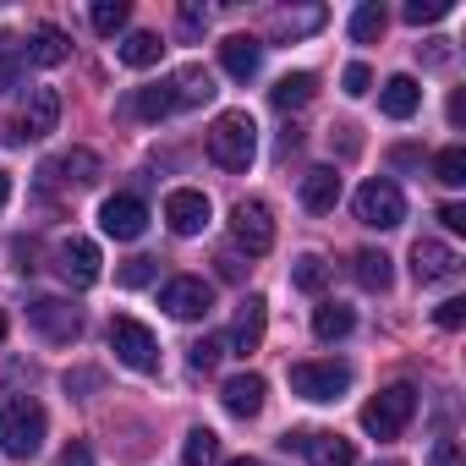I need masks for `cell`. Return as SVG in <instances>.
<instances>
[{"instance_id":"3","label":"cell","mask_w":466,"mask_h":466,"mask_svg":"<svg viewBox=\"0 0 466 466\" xmlns=\"http://www.w3.org/2000/svg\"><path fill=\"white\" fill-rule=\"evenodd\" d=\"M411 417H417V390H411V384H390V390H379V395L362 406V428H368L373 439H400Z\"/></svg>"},{"instance_id":"17","label":"cell","mask_w":466,"mask_h":466,"mask_svg":"<svg viewBox=\"0 0 466 466\" xmlns=\"http://www.w3.org/2000/svg\"><path fill=\"white\" fill-rule=\"evenodd\" d=\"M219 66L237 77V83H248V77H258V66H264V45H258L253 34H230V39L219 45Z\"/></svg>"},{"instance_id":"40","label":"cell","mask_w":466,"mask_h":466,"mask_svg":"<svg viewBox=\"0 0 466 466\" xmlns=\"http://www.w3.org/2000/svg\"><path fill=\"white\" fill-rule=\"evenodd\" d=\"M340 83H346V94H351V99H362V94H368V88H373V72H368V66H362V61H351V66H346V72H340Z\"/></svg>"},{"instance_id":"8","label":"cell","mask_w":466,"mask_h":466,"mask_svg":"<svg viewBox=\"0 0 466 466\" xmlns=\"http://www.w3.org/2000/svg\"><path fill=\"white\" fill-rule=\"evenodd\" d=\"M159 308L170 313V319H208V308H214V286L208 280H198V275H176V280H165V291H159Z\"/></svg>"},{"instance_id":"23","label":"cell","mask_w":466,"mask_h":466,"mask_svg":"<svg viewBox=\"0 0 466 466\" xmlns=\"http://www.w3.org/2000/svg\"><path fill=\"white\" fill-rule=\"evenodd\" d=\"M351 275H357V286H362V291H390V286H395L390 253H379V248H362V253L351 258Z\"/></svg>"},{"instance_id":"25","label":"cell","mask_w":466,"mask_h":466,"mask_svg":"<svg viewBox=\"0 0 466 466\" xmlns=\"http://www.w3.org/2000/svg\"><path fill=\"white\" fill-rule=\"evenodd\" d=\"M319 94V77L313 72H286L275 88H269V99H275V110H302L308 99Z\"/></svg>"},{"instance_id":"35","label":"cell","mask_w":466,"mask_h":466,"mask_svg":"<svg viewBox=\"0 0 466 466\" xmlns=\"http://www.w3.org/2000/svg\"><path fill=\"white\" fill-rule=\"evenodd\" d=\"M275 28H280L286 39L313 34V28H324V6H308V12H280V17H275Z\"/></svg>"},{"instance_id":"42","label":"cell","mask_w":466,"mask_h":466,"mask_svg":"<svg viewBox=\"0 0 466 466\" xmlns=\"http://www.w3.org/2000/svg\"><path fill=\"white\" fill-rule=\"evenodd\" d=\"M428 466H466V461H461V444H455V439H439V444L428 450Z\"/></svg>"},{"instance_id":"15","label":"cell","mask_w":466,"mask_h":466,"mask_svg":"<svg viewBox=\"0 0 466 466\" xmlns=\"http://www.w3.org/2000/svg\"><path fill=\"white\" fill-rule=\"evenodd\" d=\"M264 329H269V302H264V297H248V302L237 308V324H230L225 351H237V357L258 351V346H264Z\"/></svg>"},{"instance_id":"10","label":"cell","mask_w":466,"mask_h":466,"mask_svg":"<svg viewBox=\"0 0 466 466\" xmlns=\"http://www.w3.org/2000/svg\"><path fill=\"white\" fill-rule=\"evenodd\" d=\"M28 324H34L45 340H56V346H66V340L83 335V313H77L72 302H61V297H39V302L28 308Z\"/></svg>"},{"instance_id":"20","label":"cell","mask_w":466,"mask_h":466,"mask_svg":"<svg viewBox=\"0 0 466 466\" xmlns=\"http://www.w3.org/2000/svg\"><path fill=\"white\" fill-rule=\"evenodd\" d=\"M417 105H422V88H417V77H390L384 88H379V110L390 116V121H411L417 116Z\"/></svg>"},{"instance_id":"1","label":"cell","mask_w":466,"mask_h":466,"mask_svg":"<svg viewBox=\"0 0 466 466\" xmlns=\"http://www.w3.org/2000/svg\"><path fill=\"white\" fill-rule=\"evenodd\" d=\"M208 159H214L219 170H248V165L258 159V127H253L248 110H225V116L214 121V132H208Z\"/></svg>"},{"instance_id":"21","label":"cell","mask_w":466,"mask_h":466,"mask_svg":"<svg viewBox=\"0 0 466 466\" xmlns=\"http://www.w3.org/2000/svg\"><path fill=\"white\" fill-rule=\"evenodd\" d=\"M335 203H340V176H335V165H313V170L302 176V208L329 214Z\"/></svg>"},{"instance_id":"33","label":"cell","mask_w":466,"mask_h":466,"mask_svg":"<svg viewBox=\"0 0 466 466\" xmlns=\"http://www.w3.org/2000/svg\"><path fill=\"white\" fill-rule=\"evenodd\" d=\"M23 66H28L23 45H17L12 34H0V94H12V88L23 83Z\"/></svg>"},{"instance_id":"11","label":"cell","mask_w":466,"mask_h":466,"mask_svg":"<svg viewBox=\"0 0 466 466\" xmlns=\"http://www.w3.org/2000/svg\"><path fill=\"white\" fill-rule=\"evenodd\" d=\"M99 248L88 242V237H66L61 248H56V269H61V280L66 286H77V291H88L94 280H99Z\"/></svg>"},{"instance_id":"47","label":"cell","mask_w":466,"mask_h":466,"mask_svg":"<svg viewBox=\"0 0 466 466\" xmlns=\"http://www.w3.org/2000/svg\"><path fill=\"white\" fill-rule=\"evenodd\" d=\"M99 384V373H66V390H94Z\"/></svg>"},{"instance_id":"7","label":"cell","mask_w":466,"mask_h":466,"mask_svg":"<svg viewBox=\"0 0 466 466\" xmlns=\"http://www.w3.org/2000/svg\"><path fill=\"white\" fill-rule=\"evenodd\" d=\"M110 351L132 368V373H154L159 368V340L148 324L137 319H110Z\"/></svg>"},{"instance_id":"32","label":"cell","mask_w":466,"mask_h":466,"mask_svg":"<svg viewBox=\"0 0 466 466\" xmlns=\"http://www.w3.org/2000/svg\"><path fill=\"white\" fill-rule=\"evenodd\" d=\"M181 461H187V466H214V461H219V433H214V428H192V433L181 439Z\"/></svg>"},{"instance_id":"19","label":"cell","mask_w":466,"mask_h":466,"mask_svg":"<svg viewBox=\"0 0 466 466\" xmlns=\"http://www.w3.org/2000/svg\"><path fill=\"white\" fill-rule=\"evenodd\" d=\"M23 56H28L34 66H61V61L72 56V39H66L56 23H39V28L28 34V45H23Z\"/></svg>"},{"instance_id":"31","label":"cell","mask_w":466,"mask_h":466,"mask_svg":"<svg viewBox=\"0 0 466 466\" xmlns=\"http://www.w3.org/2000/svg\"><path fill=\"white\" fill-rule=\"evenodd\" d=\"M291 286H297V291H308V297H319V291L329 286V264H324L319 253H302V258L291 264Z\"/></svg>"},{"instance_id":"43","label":"cell","mask_w":466,"mask_h":466,"mask_svg":"<svg viewBox=\"0 0 466 466\" xmlns=\"http://www.w3.org/2000/svg\"><path fill=\"white\" fill-rule=\"evenodd\" d=\"M56 466H94V450H88L83 439H72V444L61 450V461H56Z\"/></svg>"},{"instance_id":"2","label":"cell","mask_w":466,"mask_h":466,"mask_svg":"<svg viewBox=\"0 0 466 466\" xmlns=\"http://www.w3.org/2000/svg\"><path fill=\"white\" fill-rule=\"evenodd\" d=\"M45 428H50V417H45L39 400H6V406H0V450H6L12 461L39 455Z\"/></svg>"},{"instance_id":"44","label":"cell","mask_w":466,"mask_h":466,"mask_svg":"<svg viewBox=\"0 0 466 466\" xmlns=\"http://www.w3.org/2000/svg\"><path fill=\"white\" fill-rule=\"evenodd\" d=\"M439 219H444V230H455V237L466 230V208H461V203H444V208H439Z\"/></svg>"},{"instance_id":"37","label":"cell","mask_w":466,"mask_h":466,"mask_svg":"<svg viewBox=\"0 0 466 466\" xmlns=\"http://www.w3.org/2000/svg\"><path fill=\"white\" fill-rule=\"evenodd\" d=\"M219 357H225V340H219V335H203V340H192V346H187V362H192L198 373H214V368H219Z\"/></svg>"},{"instance_id":"5","label":"cell","mask_w":466,"mask_h":466,"mask_svg":"<svg viewBox=\"0 0 466 466\" xmlns=\"http://www.w3.org/2000/svg\"><path fill=\"white\" fill-rule=\"evenodd\" d=\"M291 390L313 406H329L351 390V362H291Z\"/></svg>"},{"instance_id":"50","label":"cell","mask_w":466,"mask_h":466,"mask_svg":"<svg viewBox=\"0 0 466 466\" xmlns=\"http://www.w3.org/2000/svg\"><path fill=\"white\" fill-rule=\"evenodd\" d=\"M0 340H6V313H0Z\"/></svg>"},{"instance_id":"27","label":"cell","mask_w":466,"mask_h":466,"mask_svg":"<svg viewBox=\"0 0 466 466\" xmlns=\"http://www.w3.org/2000/svg\"><path fill=\"white\" fill-rule=\"evenodd\" d=\"M170 110H176L170 83H148V88H137V94H132V116H137V121H165Z\"/></svg>"},{"instance_id":"36","label":"cell","mask_w":466,"mask_h":466,"mask_svg":"<svg viewBox=\"0 0 466 466\" xmlns=\"http://www.w3.org/2000/svg\"><path fill=\"white\" fill-rule=\"evenodd\" d=\"M154 275H159V258H143V253H137V258H127V264L116 269V286H127V291H137V286H148Z\"/></svg>"},{"instance_id":"29","label":"cell","mask_w":466,"mask_h":466,"mask_svg":"<svg viewBox=\"0 0 466 466\" xmlns=\"http://www.w3.org/2000/svg\"><path fill=\"white\" fill-rule=\"evenodd\" d=\"M127 17H132L127 0H94V6H88V23H94L99 39H116V34L127 28Z\"/></svg>"},{"instance_id":"9","label":"cell","mask_w":466,"mask_h":466,"mask_svg":"<svg viewBox=\"0 0 466 466\" xmlns=\"http://www.w3.org/2000/svg\"><path fill=\"white\" fill-rule=\"evenodd\" d=\"M99 225H105V237H116V242H137L148 230V203L132 198V192H116V198L99 203Z\"/></svg>"},{"instance_id":"26","label":"cell","mask_w":466,"mask_h":466,"mask_svg":"<svg viewBox=\"0 0 466 466\" xmlns=\"http://www.w3.org/2000/svg\"><path fill=\"white\" fill-rule=\"evenodd\" d=\"M351 329H357V313L346 302H319L313 308V335L319 340H346Z\"/></svg>"},{"instance_id":"6","label":"cell","mask_w":466,"mask_h":466,"mask_svg":"<svg viewBox=\"0 0 466 466\" xmlns=\"http://www.w3.org/2000/svg\"><path fill=\"white\" fill-rule=\"evenodd\" d=\"M230 237H237V248L248 258H264L275 248V214L264 198H242L237 208H230Z\"/></svg>"},{"instance_id":"49","label":"cell","mask_w":466,"mask_h":466,"mask_svg":"<svg viewBox=\"0 0 466 466\" xmlns=\"http://www.w3.org/2000/svg\"><path fill=\"white\" fill-rule=\"evenodd\" d=\"M225 466H258V461L253 455H237V461H225Z\"/></svg>"},{"instance_id":"16","label":"cell","mask_w":466,"mask_h":466,"mask_svg":"<svg viewBox=\"0 0 466 466\" xmlns=\"http://www.w3.org/2000/svg\"><path fill=\"white\" fill-rule=\"evenodd\" d=\"M264 395H269V384H264V373H237V379H225V390H219V400H225V411L230 417H258L264 411Z\"/></svg>"},{"instance_id":"4","label":"cell","mask_w":466,"mask_h":466,"mask_svg":"<svg viewBox=\"0 0 466 466\" xmlns=\"http://www.w3.org/2000/svg\"><path fill=\"white\" fill-rule=\"evenodd\" d=\"M351 208H357V219H362L368 230H395V225L406 219V198H400V187H395L390 176L362 181L357 198H351Z\"/></svg>"},{"instance_id":"39","label":"cell","mask_w":466,"mask_h":466,"mask_svg":"<svg viewBox=\"0 0 466 466\" xmlns=\"http://www.w3.org/2000/svg\"><path fill=\"white\" fill-rule=\"evenodd\" d=\"M176 28H181V39H198V34L208 28V6H198V0H187V6L176 12Z\"/></svg>"},{"instance_id":"45","label":"cell","mask_w":466,"mask_h":466,"mask_svg":"<svg viewBox=\"0 0 466 466\" xmlns=\"http://www.w3.org/2000/svg\"><path fill=\"white\" fill-rule=\"evenodd\" d=\"M308 433H313V428H291V433H280V450H302Z\"/></svg>"},{"instance_id":"24","label":"cell","mask_w":466,"mask_h":466,"mask_svg":"<svg viewBox=\"0 0 466 466\" xmlns=\"http://www.w3.org/2000/svg\"><path fill=\"white\" fill-rule=\"evenodd\" d=\"M302 450H308V466H357V450L340 433H308Z\"/></svg>"},{"instance_id":"22","label":"cell","mask_w":466,"mask_h":466,"mask_svg":"<svg viewBox=\"0 0 466 466\" xmlns=\"http://www.w3.org/2000/svg\"><path fill=\"white\" fill-rule=\"evenodd\" d=\"M170 94H176V110H192V105H208L219 88H214V72H203V66H181V72L170 77Z\"/></svg>"},{"instance_id":"34","label":"cell","mask_w":466,"mask_h":466,"mask_svg":"<svg viewBox=\"0 0 466 466\" xmlns=\"http://www.w3.org/2000/svg\"><path fill=\"white\" fill-rule=\"evenodd\" d=\"M433 181L466 187V148H439V154H433Z\"/></svg>"},{"instance_id":"18","label":"cell","mask_w":466,"mask_h":466,"mask_svg":"<svg viewBox=\"0 0 466 466\" xmlns=\"http://www.w3.org/2000/svg\"><path fill=\"white\" fill-rule=\"evenodd\" d=\"M99 170H105V165H99V154H94V148H66L61 159H50V165H45V176L66 181V187H94V181H99Z\"/></svg>"},{"instance_id":"48","label":"cell","mask_w":466,"mask_h":466,"mask_svg":"<svg viewBox=\"0 0 466 466\" xmlns=\"http://www.w3.org/2000/svg\"><path fill=\"white\" fill-rule=\"evenodd\" d=\"M6 203H12V176L0 170V208H6Z\"/></svg>"},{"instance_id":"46","label":"cell","mask_w":466,"mask_h":466,"mask_svg":"<svg viewBox=\"0 0 466 466\" xmlns=\"http://www.w3.org/2000/svg\"><path fill=\"white\" fill-rule=\"evenodd\" d=\"M214 264H219V275H225V280H242V264H237V258H230V253H219Z\"/></svg>"},{"instance_id":"13","label":"cell","mask_w":466,"mask_h":466,"mask_svg":"<svg viewBox=\"0 0 466 466\" xmlns=\"http://www.w3.org/2000/svg\"><path fill=\"white\" fill-rule=\"evenodd\" d=\"M208 198L198 192V187H176L170 198H165V225L176 230V237H198V230L208 225Z\"/></svg>"},{"instance_id":"12","label":"cell","mask_w":466,"mask_h":466,"mask_svg":"<svg viewBox=\"0 0 466 466\" xmlns=\"http://www.w3.org/2000/svg\"><path fill=\"white\" fill-rule=\"evenodd\" d=\"M56 121H61V94L56 88H28V105L17 116V137L23 143H39V137L56 132Z\"/></svg>"},{"instance_id":"28","label":"cell","mask_w":466,"mask_h":466,"mask_svg":"<svg viewBox=\"0 0 466 466\" xmlns=\"http://www.w3.org/2000/svg\"><path fill=\"white\" fill-rule=\"evenodd\" d=\"M384 28H390V12L379 6V0H362V6L351 12V39H357V45H379Z\"/></svg>"},{"instance_id":"30","label":"cell","mask_w":466,"mask_h":466,"mask_svg":"<svg viewBox=\"0 0 466 466\" xmlns=\"http://www.w3.org/2000/svg\"><path fill=\"white\" fill-rule=\"evenodd\" d=\"M159 56H165L159 34H127V45H121V61H127L132 72H148V66H159Z\"/></svg>"},{"instance_id":"38","label":"cell","mask_w":466,"mask_h":466,"mask_svg":"<svg viewBox=\"0 0 466 466\" xmlns=\"http://www.w3.org/2000/svg\"><path fill=\"white\" fill-rule=\"evenodd\" d=\"M439 17H450V0H406V23H439Z\"/></svg>"},{"instance_id":"41","label":"cell","mask_w":466,"mask_h":466,"mask_svg":"<svg viewBox=\"0 0 466 466\" xmlns=\"http://www.w3.org/2000/svg\"><path fill=\"white\" fill-rule=\"evenodd\" d=\"M433 319H439V329H461V324H466V302H461V297H450V302H439V308H433Z\"/></svg>"},{"instance_id":"14","label":"cell","mask_w":466,"mask_h":466,"mask_svg":"<svg viewBox=\"0 0 466 466\" xmlns=\"http://www.w3.org/2000/svg\"><path fill=\"white\" fill-rule=\"evenodd\" d=\"M411 275H417V286H444V280L461 275V253L444 248V242H417L411 248Z\"/></svg>"},{"instance_id":"51","label":"cell","mask_w":466,"mask_h":466,"mask_svg":"<svg viewBox=\"0 0 466 466\" xmlns=\"http://www.w3.org/2000/svg\"><path fill=\"white\" fill-rule=\"evenodd\" d=\"M373 466H400V461H373Z\"/></svg>"}]
</instances>
